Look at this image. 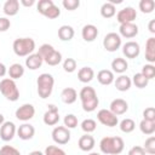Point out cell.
<instances>
[{
    "mask_svg": "<svg viewBox=\"0 0 155 155\" xmlns=\"http://www.w3.org/2000/svg\"><path fill=\"white\" fill-rule=\"evenodd\" d=\"M124 148L125 142L121 137H104L99 142V149L105 155H117L122 153Z\"/></svg>",
    "mask_w": 155,
    "mask_h": 155,
    "instance_id": "cell-1",
    "label": "cell"
},
{
    "mask_svg": "<svg viewBox=\"0 0 155 155\" xmlns=\"http://www.w3.org/2000/svg\"><path fill=\"white\" fill-rule=\"evenodd\" d=\"M36 86H38V94L41 99H46L51 96L54 86V79L51 74L48 73H42L39 75L36 80Z\"/></svg>",
    "mask_w": 155,
    "mask_h": 155,
    "instance_id": "cell-2",
    "label": "cell"
},
{
    "mask_svg": "<svg viewBox=\"0 0 155 155\" xmlns=\"http://www.w3.org/2000/svg\"><path fill=\"white\" fill-rule=\"evenodd\" d=\"M12 48L18 57H28L29 54L34 53L35 41L31 38H18L13 41Z\"/></svg>",
    "mask_w": 155,
    "mask_h": 155,
    "instance_id": "cell-3",
    "label": "cell"
},
{
    "mask_svg": "<svg viewBox=\"0 0 155 155\" xmlns=\"http://www.w3.org/2000/svg\"><path fill=\"white\" fill-rule=\"evenodd\" d=\"M0 92L10 102H16L19 98V90H18L15 80H12L10 78H4L0 81Z\"/></svg>",
    "mask_w": 155,
    "mask_h": 155,
    "instance_id": "cell-4",
    "label": "cell"
},
{
    "mask_svg": "<svg viewBox=\"0 0 155 155\" xmlns=\"http://www.w3.org/2000/svg\"><path fill=\"white\" fill-rule=\"evenodd\" d=\"M36 10L48 19H56L61 15L59 7L56 6L52 0H39V2L36 4Z\"/></svg>",
    "mask_w": 155,
    "mask_h": 155,
    "instance_id": "cell-5",
    "label": "cell"
},
{
    "mask_svg": "<svg viewBox=\"0 0 155 155\" xmlns=\"http://www.w3.org/2000/svg\"><path fill=\"white\" fill-rule=\"evenodd\" d=\"M103 47L108 52H115L121 47V36L117 33H108L103 39Z\"/></svg>",
    "mask_w": 155,
    "mask_h": 155,
    "instance_id": "cell-6",
    "label": "cell"
},
{
    "mask_svg": "<svg viewBox=\"0 0 155 155\" xmlns=\"http://www.w3.org/2000/svg\"><path fill=\"white\" fill-rule=\"evenodd\" d=\"M97 120L108 127H115L119 124V119L116 115H114L109 109H101L97 113Z\"/></svg>",
    "mask_w": 155,
    "mask_h": 155,
    "instance_id": "cell-7",
    "label": "cell"
},
{
    "mask_svg": "<svg viewBox=\"0 0 155 155\" xmlns=\"http://www.w3.org/2000/svg\"><path fill=\"white\" fill-rule=\"evenodd\" d=\"M34 115H35V108L30 103H25V104L21 105L19 108L16 109V113H15V116L19 121H23V122L29 121L30 119L34 117Z\"/></svg>",
    "mask_w": 155,
    "mask_h": 155,
    "instance_id": "cell-8",
    "label": "cell"
},
{
    "mask_svg": "<svg viewBox=\"0 0 155 155\" xmlns=\"http://www.w3.org/2000/svg\"><path fill=\"white\" fill-rule=\"evenodd\" d=\"M52 139L59 145H64L70 140V131L64 126H56L52 131Z\"/></svg>",
    "mask_w": 155,
    "mask_h": 155,
    "instance_id": "cell-9",
    "label": "cell"
},
{
    "mask_svg": "<svg viewBox=\"0 0 155 155\" xmlns=\"http://www.w3.org/2000/svg\"><path fill=\"white\" fill-rule=\"evenodd\" d=\"M137 17V11L131 7V6H126L122 10H120L116 13V21L120 24H125V23H133V21Z\"/></svg>",
    "mask_w": 155,
    "mask_h": 155,
    "instance_id": "cell-10",
    "label": "cell"
},
{
    "mask_svg": "<svg viewBox=\"0 0 155 155\" xmlns=\"http://www.w3.org/2000/svg\"><path fill=\"white\" fill-rule=\"evenodd\" d=\"M44 124L47 126H54L58 124L59 121V113H58V108L54 104H48V108L46 110V113L44 114Z\"/></svg>",
    "mask_w": 155,
    "mask_h": 155,
    "instance_id": "cell-11",
    "label": "cell"
},
{
    "mask_svg": "<svg viewBox=\"0 0 155 155\" xmlns=\"http://www.w3.org/2000/svg\"><path fill=\"white\" fill-rule=\"evenodd\" d=\"M16 133H17V127L12 121H5L0 126V138L4 142H8L13 139Z\"/></svg>",
    "mask_w": 155,
    "mask_h": 155,
    "instance_id": "cell-12",
    "label": "cell"
},
{
    "mask_svg": "<svg viewBox=\"0 0 155 155\" xmlns=\"http://www.w3.org/2000/svg\"><path fill=\"white\" fill-rule=\"evenodd\" d=\"M122 53L126 58H130V59L137 58L140 53V46L136 41H132V40L127 41L122 45Z\"/></svg>",
    "mask_w": 155,
    "mask_h": 155,
    "instance_id": "cell-13",
    "label": "cell"
},
{
    "mask_svg": "<svg viewBox=\"0 0 155 155\" xmlns=\"http://www.w3.org/2000/svg\"><path fill=\"white\" fill-rule=\"evenodd\" d=\"M109 107H110L109 110L114 115H116V116L117 115H122V114H125L128 110V103L125 99H122V98H115V99H113Z\"/></svg>",
    "mask_w": 155,
    "mask_h": 155,
    "instance_id": "cell-14",
    "label": "cell"
},
{
    "mask_svg": "<svg viewBox=\"0 0 155 155\" xmlns=\"http://www.w3.org/2000/svg\"><path fill=\"white\" fill-rule=\"evenodd\" d=\"M138 34V25L134 23H125L119 27V35L126 39H132Z\"/></svg>",
    "mask_w": 155,
    "mask_h": 155,
    "instance_id": "cell-15",
    "label": "cell"
},
{
    "mask_svg": "<svg viewBox=\"0 0 155 155\" xmlns=\"http://www.w3.org/2000/svg\"><path fill=\"white\" fill-rule=\"evenodd\" d=\"M34 134H35V128H34V126L30 125V124L24 122V124H22V125L17 128V136H18L22 140H29V139H31V138L34 137Z\"/></svg>",
    "mask_w": 155,
    "mask_h": 155,
    "instance_id": "cell-16",
    "label": "cell"
},
{
    "mask_svg": "<svg viewBox=\"0 0 155 155\" xmlns=\"http://www.w3.org/2000/svg\"><path fill=\"white\" fill-rule=\"evenodd\" d=\"M81 35H82V39L87 42H92L97 39L98 36V28L93 24H86L82 27V30H81Z\"/></svg>",
    "mask_w": 155,
    "mask_h": 155,
    "instance_id": "cell-17",
    "label": "cell"
},
{
    "mask_svg": "<svg viewBox=\"0 0 155 155\" xmlns=\"http://www.w3.org/2000/svg\"><path fill=\"white\" fill-rule=\"evenodd\" d=\"M78 145H79L80 150H82V151H91L96 145V140L90 133H85L84 136H81L79 138Z\"/></svg>",
    "mask_w": 155,
    "mask_h": 155,
    "instance_id": "cell-18",
    "label": "cell"
},
{
    "mask_svg": "<svg viewBox=\"0 0 155 155\" xmlns=\"http://www.w3.org/2000/svg\"><path fill=\"white\" fill-rule=\"evenodd\" d=\"M44 63L42 57L36 52V53H31L25 58V67L30 70H36L39 69Z\"/></svg>",
    "mask_w": 155,
    "mask_h": 155,
    "instance_id": "cell-19",
    "label": "cell"
},
{
    "mask_svg": "<svg viewBox=\"0 0 155 155\" xmlns=\"http://www.w3.org/2000/svg\"><path fill=\"white\" fill-rule=\"evenodd\" d=\"M114 85L116 87L117 91L120 92H126L131 88L132 86V81H131V78H128L127 75H124L121 74L120 76H117L115 80H114Z\"/></svg>",
    "mask_w": 155,
    "mask_h": 155,
    "instance_id": "cell-20",
    "label": "cell"
},
{
    "mask_svg": "<svg viewBox=\"0 0 155 155\" xmlns=\"http://www.w3.org/2000/svg\"><path fill=\"white\" fill-rule=\"evenodd\" d=\"M61 99L65 104H73L78 99V92L73 87H65L61 92Z\"/></svg>",
    "mask_w": 155,
    "mask_h": 155,
    "instance_id": "cell-21",
    "label": "cell"
},
{
    "mask_svg": "<svg viewBox=\"0 0 155 155\" xmlns=\"http://www.w3.org/2000/svg\"><path fill=\"white\" fill-rule=\"evenodd\" d=\"M97 80L101 85H104V86H108L110 84L114 82L115 78H114V73L109 69H102L97 73Z\"/></svg>",
    "mask_w": 155,
    "mask_h": 155,
    "instance_id": "cell-22",
    "label": "cell"
},
{
    "mask_svg": "<svg viewBox=\"0 0 155 155\" xmlns=\"http://www.w3.org/2000/svg\"><path fill=\"white\" fill-rule=\"evenodd\" d=\"M111 71L113 73H116V74H124L127 69H128V63L125 58H121V57H116L113 59L111 62Z\"/></svg>",
    "mask_w": 155,
    "mask_h": 155,
    "instance_id": "cell-23",
    "label": "cell"
},
{
    "mask_svg": "<svg viewBox=\"0 0 155 155\" xmlns=\"http://www.w3.org/2000/svg\"><path fill=\"white\" fill-rule=\"evenodd\" d=\"M93 78H94V70L91 67H82L78 71V79H79V81H81L84 84L91 82L93 80Z\"/></svg>",
    "mask_w": 155,
    "mask_h": 155,
    "instance_id": "cell-24",
    "label": "cell"
},
{
    "mask_svg": "<svg viewBox=\"0 0 155 155\" xmlns=\"http://www.w3.org/2000/svg\"><path fill=\"white\" fill-rule=\"evenodd\" d=\"M2 11L6 16H16L19 11V1L18 0H7L5 1L4 6H2Z\"/></svg>",
    "mask_w": 155,
    "mask_h": 155,
    "instance_id": "cell-25",
    "label": "cell"
},
{
    "mask_svg": "<svg viewBox=\"0 0 155 155\" xmlns=\"http://www.w3.org/2000/svg\"><path fill=\"white\" fill-rule=\"evenodd\" d=\"M145 59L153 64L155 62V38H149L145 42Z\"/></svg>",
    "mask_w": 155,
    "mask_h": 155,
    "instance_id": "cell-26",
    "label": "cell"
},
{
    "mask_svg": "<svg viewBox=\"0 0 155 155\" xmlns=\"http://www.w3.org/2000/svg\"><path fill=\"white\" fill-rule=\"evenodd\" d=\"M74 34H75L74 28L71 25H68V24L61 25L58 29V38L62 41H70L74 38Z\"/></svg>",
    "mask_w": 155,
    "mask_h": 155,
    "instance_id": "cell-27",
    "label": "cell"
},
{
    "mask_svg": "<svg viewBox=\"0 0 155 155\" xmlns=\"http://www.w3.org/2000/svg\"><path fill=\"white\" fill-rule=\"evenodd\" d=\"M7 74H8L10 79L17 80V79H19L24 75V67L21 63H13L7 69Z\"/></svg>",
    "mask_w": 155,
    "mask_h": 155,
    "instance_id": "cell-28",
    "label": "cell"
},
{
    "mask_svg": "<svg viewBox=\"0 0 155 155\" xmlns=\"http://www.w3.org/2000/svg\"><path fill=\"white\" fill-rule=\"evenodd\" d=\"M44 62L51 67H56L62 62V53L57 50H53L47 57L44 58Z\"/></svg>",
    "mask_w": 155,
    "mask_h": 155,
    "instance_id": "cell-29",
    "label": "cell"
},
{
    "mask_svg": "<svg viewBox=\"0 0 155 155\" xmlns=\"http://www.w3.org/2000/svg\"><path fill=\"white\" fill-rule=\"evenodd\" d=\"M115 13H116V7L110 1L104 2L101 6V16L102 17H104V18H111V17L115 16Z\"/></svg>",
    "mask_w": 155,
    "mask_h": 155,
    "instance_id": "cell-30",
    "label": "cell"
},
{
    "mask_svg": "<svg viewBox=\"0 0 155 155\" xmlns=\"http://www.w3.org/2000/svg\"><path fill=\"white\" fill-rule=\"evenodd\" d=\"M79 97L81 99V102H85V101H88V99H92L94 97H97V93H96V90L91 86H85L80 90L79 92Z\"/></svg>",
    "mask_w": 155,
    "mask_h": 155,
    "instance_id": "cell-31",
    "label": "cell"
},
{
    "mask_svg": "<svg viewBox=\"0 0 155 155\" xmlns=\"http://www.w3.org/2000/svg\"><path fill=\"white\" fill-rule=\"evenodd\" d=\"M139 130L142 133L151 136L155 132V121H147V120H142L139 122Z\"/></svg>",
    "mask_w": 155,
    "mask_h": 155,
    "instance_id": "cell-32",
    "label": "cell"
},
{
    "mask_svg": "<svg viewBox=\"0 0 155 155\" xmlns=\"http://www.w3.org/2000/svg\"><path fill=\"white\" fill-rule=\"evenodd\" d=\"M132 84L136 86V87H138V88H144V87H147L148 86V84H149V80L142 74V73H136L134 75H133V78H132Z\"/></svg>",
    "mask_w": 155,
    "mask_h": 155,
    "instance_id": "cell-33",
    "label": "cell"
},
{
    "mask_svg": "<svg viewBox=\"0 0 155 155\" xmlns=\"http://www.w3.org/2000/svg\"><path fill=\"white\" fill-rule=\"evenodd\" d=\"M119 126H120L121 132H124V133H131V132H133L134 128H136V122H134L132 119L126 117V119H124V120L120 122Z\"/></svg>",
    "mask_w": 155,
    "mask_h": 155,
    "instance_id": "cell-34",
    "label": "cell"
},
{
    "mask_svg": "<svg viewBox=\"0 0 155 155\" xmlns=\"http://www.w3.org/2000/svg\"><path fill=\"white\" fill-rule=\"evenodd\" d=\"M98 104H99V99H98V97H94V98H92V99L81 102L82 109H84L85 111H87V113H92V111H94V110L97 109Z\"/></svg>",
    "mask_w": 155,
    "mask_h": 155,
    "instance_id": "cell-35",
    "label": "cell"
},
{
    "mask_svg": "<svg viewBox=\"0 0 155 155\" xmlns=\"http://www.w3.org/2000/svg\"><path fill=\"white\" fill-rule=\"evenodd\" d=\"M155 8V1L154 0H140L139 1V10L142 13H151Z\"/></svg>",
    "mask_w": 155,
    "mask_h": 155,
    "instance_id": "cell-36",
    "label": "cell"
},
{
    "mask_svg": "<svg viewBox=\"0 0 155 155\" xmlns=\"http://www.w3.org/2000/svg\"><path fill=\"white\" fill-rule=\"evenodd\" d=\"M96 128H97V122L93 119H85L81 122V130L85 133H91V132L96 131Z\"/></svg>",
    "mask_w": 155,
    "mask_h": 155,
    "instance_id": "cell-37",
    "label": "cell"
},
{
    "mask_svg": "<svg viewBox=\"0 0 155 155\" xmlns=\"http://www.w3.org/2000/svg\"><path fill=\"white\" fill-rule=\"evenodd\" d=\"M143 149H144V151L147 154H150V155L155 154V137L154 136H150L149 138L145 139Z\"/></svg>",
    "mask_w": 155,
    "mask_h": 155,
    "instance_id": "cell-38",
    "label": "cell"
},
{
    "mask_svg": "<svg viewBox=\"0 0 155 155\" xmlns=\"http://www.w3.org/2000/svg\"><path fill=\"white\" fill-rule=\"evenodd\" d=\"M63 122H64V127H67L68 130L75 128V127L78 126V117H76L74 114H67V115L64 116Z\"/></svg>",
    "mask_w": 155,
    "mask_h": 155,
    "instance_id": "cell-39",
    "label": "cell"
},
{
    "mask_svg": "<svg viewBox=\"0 0 155 155\" xmlns=\"http://www.w3.org/2000/svg\"><path fill=\"white\" fill-rule=\"evenodd\" d=\"M140 73H142L148 80H151V79H154V76H155V65H154V64H150V63L144 64Z\"/></svg>",
    "mask_w": 155,
    "mask_h": 155,
    "instance_id": "cell-40",
    "label": "cell"
},
{
    "mask_svg": "<svg viewBox=\"0 0 155 155\" xmlns=\"http://www.w3.org/2000/svg\"><path fill=\"white\" fill-rule=\"evenodd\" d=\"M63 69L65 73H74L76 70V61L74 58H65L63 62Z\"/></svg>",
    "mask_w": 155,
    "mask_h": 155,
    "instance_id": "cell-41",
    "label": "cell"
},
{
    "mask_svg": "<svg viewBox=\"0 0 155 155\" xmlns=\"http://www.w3.org/2000/svg\"><path fill=\"white\" fill-rule=\"evenodd\" d=\"M44 155H67V154L63 149H61L56 145H48L45 148Z\"/></svg>",
    "mask_w": 155,
    "mask_h": 155,
    "instance_id": "cell-42",
    "label": "cell"
},
{
    "mask_svg": "<svg viewBox=\"0 0 155 155\" xmlns=\"http://www.w3.org/2000/svg\"><path fill=\"white\" fill-rule=\"evenodd\" d=\"M0 155H21V151L12 145H4L0 149Z\"/></svg>",
    "mask_w": 155,
    "mask_h": 155,
    "instance_id": "cell-43",
    "label": "cell"
},
{
    "mask_svg": "<svg viewBox=\"0 0 155 155\" xmlns=\"http://www.w3.org/2000/svg\"><path fill=\"white\" fill-rule=\"evenodd\" d=\"M54 50V47L52 46V45H50V44H42L40 47H39V51H38V53L42 57V59L45 58V57H47L52 51Z\"/></svg>",
    "mask_w": 155,
    "mask_h": 155,
    "instance_id": "cell-44",
    "label": "cell"
},
{
    "mask_svg": "<svg viewBox=\"0 0 155 155\" xmlns=\"http://www.w3.org/2000/svg\"><path fill=\"white\" fill-rule=\"evenodd\" d=\"M63 7L68 11H74L80 6V1L79 0H63L62 2Z\"/></svg>",
    "mask_w": 155,
    "mask_h": 155,
    "instance_id": "cell-45",
    "label": "cell"
},
{
    "mask_svg": "<svg viewBox=\"0 0 155 155\" xmlns=\"http://www.w3.org/2000/svg\"><path fill=\"white\" fill-rule=\"evenodd\" d=\"M143 120H147V121H155V108L153 107H148L144 109L143 111Z\"/></svg>",
    "mask_w": 155,
    "mask_h": 155,
    "instance_id": "cell-46",
    "label": "cell"
},
{
    "mask_svg": "<svg viewBox=\"0 0 155 155\" xmlns=\"http://www.w3.org/2000/svg\"><path fill=\"white\" fill-rule=\"evenodd\" d=\"M11 27V22L7 17H0V31H7Z\"/></svg>",
    "mask_w": 155,
    "mask_h": 155,
    "instance_id": "cell-47",
    "label": "cell"
},
{
    "mask_svg": "<svg viewBox=\"0 0 155 155\" xmlns=\"http://www.w3.org/2000/svg\"><path fill=\"white\" fill-rule=\"evenodd\" d=\"M127 155H147V153L144 151L143 147L136 145V147H132V148L128 150V154H127Z\"/></svg>",
    "mask_w": 155,
    "mask_h": 155,
    "instance_id": "cell-48",
    "label": "cell"
},
{
    "mask_svg": "<svg viewBox=\"0 0 155 155\" xmlns=\"http://www.w3.org/2000/svg\"><path fill=\"white\" fill-rule=\"evenodd\" d=\"M19 4H22L25 7H30V6H33L35 4V0H21Z\"/></svg>",
    "mask_w": 155,
    "mask_h": 155,
    "instance_id": "cell-49",
    "label": "cell"
},
{
    "mask_svg": "<svg viewBox=\"0 0 155 155\" xmlns=\"http://www.w3.org/2000/svg\"><path fill=\"white\" fill-rule=\"evenodd\" d=\"M148 29H149V31H150L151 34L155 33V19H151V21L149 22V24H148Z\"/></svg>",
    "mask_w": 155,
    "mask_h": 155,
    "instance_id": "cell-50",
    "label": "cell"
},
{
    "mask_svg": "<svg viewBox=\"0 0 155 155\" xmlns=\"http://www.w3.org/2000/svg\"><path fill=\"white\" fill-rule=\"evenodd\" d=\"M6 73H7V69H6L5 64L0 62V78H4L6 75Z\"/></svg>",
    "mask_w": 155,
    "mask_h": 155,
    "instance_id": "cell-51",
    "label": "cell"
},
{
    "mask_svg": "<svg viewBox=\"0 0 155 155\" xmlns=\"http://www.w3.org/2000/svg\"><path fill=\"white\" fill-rule=\"evenodd\" d=\"M28 155H44V153L40 151V150H33V151H30Z\"/></svg>",
    "mask_w": 155,
    "mask_h": 155,
    "instance_id": "cell-52",
    "label": "cell"
},
{
    "mask_svg": "<svg viewBox=\"0 0 155 155\" xmlns=\"http://www.w3.org/2000/svg\"><path fill=\"white\" fill-rule=\"evenodd\" d=\"M4 122H5V117H4V115L0 113V126H1Z\"/></svg>",
    "mask_w": 155,
    "mask_h": 155,
    "instance_id": "cell-53",
    "label": "cell"
},
{
    "mask_svg": "<svg viewBox=\"0 0 155 155\" xmlns=\"http://www.w3.org/2000/svg\"><path fill=\"white\" fill-rule=\"evenodd\" d=\"M88 155H102V154H99V153H90Z\"/></svg>",
    "mask_w": 155,
    "mask_h": 155,
    "instance_id": "cell-54",
    "label": "cell"
}]
</instances>
